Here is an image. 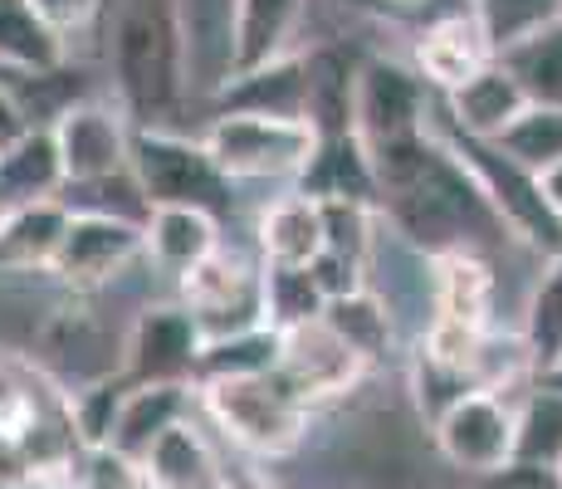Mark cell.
Masks as SVG:
<instances>
[{
  "instance_id": "d6986e66",
  "label": "cell",
  "mask_w": 562,
  "mask_h": 489,
  "mask_svg": "<svg viewBox=\"0 0 562 489\" xmlns=\"http://www.w3.org/2000/svg\"><path fill=\"white\" fill-rule=\"evenodd\" d=\"M74 211L54 201H25L0 205V265L5 269H54V255L64 245Z\"/></svg>"
},
{
  "instance_id": "7c38bea8",
  "label": "cell",
  "mask_w": 562,
  "mask_h": 489,
  "mask_svg": "<svg viewBox=\"0 0 562 489\" xmlns=\"http://www.w3.org/2000/svg\"><path fill=\"white\" fill-rule=\"evenodd\" d=\"M524 108H528V98L499 59L484 64V69L474 74V79H464L456 93H446L450 133L474 137V143H499Z\"/></svg>"
},
{
  "instance_id": "9a60e30c",
  "label": "cell",
  "mask_w": 562,
  "mask_h": 489,
  "mask_svg": "<svg viewBox=\"0 0 562 489\" xmlns=\"http://www.w3.org/2000/svg\"><path fill=\"white\" fill-rule=\"evenodd\" d=\"M255 235H259V255H265L269 269H313L323 259V249H328L318 196H308V191L279 196L274 205H265Z\"/></svg>"
},
{
  "instance_id": "f1b7e54d",
  "label": "cell",
  "mask_w": 562,
  "mask_h": 489,
  "mask_svg": "<svg viewBox=\"0 0 562 489\" xmlns=\"http://www.w3.org/2000/svg\"><path fill=\"white\" fill-rule=\"evenodd\" d=\"M499 64L518 79V89H524L528 103L562 108V20L548 25L543 35L524 40L518 49H509Z\"/></svg>"
},
{
  "instance_id": "277c9868",
  "label": "cell",
  "mask_w": 562,
  "mask_h": 489,
  "mask_svg": "<svg viewBox=\"0 0 562 489\" xmlns=\"http://www.w3.org/2000/svg\"><path fill=\"white\" fill-rule=\"evenodd\" d=\"M446 147L470 167V177L480 181L484 196H490L494 215L504 221V231H509L514 241L533 245L543 259L562 255V221H558L553 205H548L543 177H538V171L518 167V162L504 157L494 143H474V137H460V133H450Z\"/></svg>"
},
{
  "instance_id": "2e32d148",
  "label": "cell",
  "mask_w": 562,
  "mask_h": 489,
  "mask_svg": "<svg viewBox=\"0 0 562 489\" xmlns=\"http://www.w3.org/2000/svg\"><path fill=\"white\" fill-rule=\"evenodd\" d=\"M221 249V221L201 205H157L147 215V259L171 279H187Z\"/></svg>"
},
{
  "instance_id": "d590c367",
  "label": "cell",
  "mask_w": 562,
  "mask_h": 489,
  "mask_svg": "<svg viewBox=\"0 0 562 489\" xmlns=\"http://www.w3.org/2000/svg\"><path fill=\"white\" fill-rule=\"evenodd\" d=\"M225 489H274L265 475H231L225 470Z\"/></svg>"
},
{
  "instance_id": "7402d4cb",
  "label": "cell",
  "mask_w": 562,
  "mask_h": 489,
  "mask_svg": "<svg viewBox=\"0 0 562 489\" xmlns=\"http://www.w3.org/2000/svg\"><path fill=\"white\" fill-rule=\"evenodd\" d=\"M69 45L35 15L30 0H0V69L20 74V79H45L64 69Z\"/></svg>"
},
{
  "instance_id": "9c48e42d",
  "label": "cell",
  "mask_w": 562,
  "mask_h": 489,
  "mask_svg": "<svg viewBox=\"0 0 562 489\" xmlns=\"http://www.w3.org/2000/svg\"><path fill=\"white\" fill-rule=\"evenodd\" d=\"M201 353H205V333L196 323V313L187 303H153L137 313L133 333L123 347V367L133 377V387L147 382H201Z\"/></svg>"
},
{
  "instance_id": "52a82bcc",
  "label": "cell",
  "mask_w": 562,
  "mask_h": 489,
  "mask_svg": "<svg viewBox=\"0 0 562 489\" xmlns=\"http://www.w3.org/2000/svg\"><path fill=\"white\" fill-rule=\"evenodd\" d=\"M426 113H430V98H426V79H420L416 69H402V64H392V59H372L358 69V118H352V137L362 143L367 157L430 137Z\"/></svg>"
},
{
  "instance_id": "4fadbf2b",
  "label": "cell",
  "mask_w": 562,
  "mask_h": 489,
  "mask_svg": "<svg viewBox=\"0 0 562 489\" xmlns=\"http://www.w3.org/2000/svg\"><path fill=\"white\" fill-rule=\"evenodd\" d=\"M484 64H494V54L474 15H440L416 35V74L436 93H456Z\"/></svg>"
},
{
  "instance_id": "484cf974",
  "label": "cell",
  "mask_w": 562,
  "mask_h": 489,
  "mask_svg": "<svg viewBox=\"0 0 562 489\" xmlns=\"http://www.w3.org/2000/svg\"><path fill=\"white\" fill-rule=\"evenodd\" d=\"M524 343L538 377H548L562 363V255L543 259V275H538L533 293H528Z\"/></svg>"
},
{
  "instance_id": "836d02e7",
  "label": "cell",
  "mask_w": 562,
  "mask_h": 489,
  "mask_svg": "<svg viewBox=\"0 0 562 489\" xmlns=\"http://www.w3.org/2000/svg\"><path fill=\"white\" fill-rule=\"evenodd\" d=\"M15 489H74V480L64 470H25L15 475Z\"/></svg>"
},
{
  "instance_id": "ac0fdd59",
  "label": "cell",
  "mask_w": 562,
  "mask_h": 489,
  "mask_svg": "<svg viewBox=\"0 0 562 489\" xmlns=\"http://www.w3.org/2000/svg\"><path fill=\"white\" fill-rule=\"evenodd\" d=\"M308 0H235V74L265 69L274 59H289V45H294L299 25H304ZM225 79V84H231Z\"/></svg>"
},
{
  "instance_id": "83f0119b",
  "label": "cell",
  "mask_w": 562,
  "mask_h": 489,
  "mask_svg": "<svg viewBox=\"0 0 562 489\" xmlns=\"http://www.w3.org/2000/svg\"><path fill=\"white\" fill-rule=\"evenodd\" d=\"M470 15L480 20L484 40H490V54L504 59L509 49H518L524 40L543 35L548 25L562 20V0H474Z\"/></svg>"
},
{
  "instance_id": "cb8c5ba5",
  "label": "cell",
  "mask_w": 562,
  "mask_h": 489,
  "mask_svg": "<svg viewBox=\"0 0 562 489\" xmlns=\"http://www.w3.org/2000/svg\"><path fill=\"white\" fill-rule=\"evenodd\" d=\"M64 162L54 127H30L15 147L0 157V201L25 205V201H54V191H64Z\"/></svg>"
},
{
  "instance_id": "f546056e",
  "label": "cell",
  "mask_w": 562,
  "mask_h": 489,
  "mask_svg": "<svg viewBox=\"0 0 562 489\" xmlns=\"http://www.w3.org/2000/svg\"><path fill=\"white\" fill-rule=\"evenodd\" d=\"M328 293L318 289L313 269H269L265 265V319L274 333L304 329V323L323 319Z\"/></svg>"
},
{
  "instance_id": "6da1fadb",
  "label": "cell",
  "mask_w": 562,
  "mask_h": 489,
  "mask_svg": "<svg viewBox=\"0 0 562 489\" xmlns=\"http://www.w3.org/2000/svg\"><path fill=\"white\" fill-rule=\"evenodd\" d=\"M187 74L181 0H123L113 20V79L127 113L157 127L187 93Z\"/></svg>"
},
{
  "instance_id": "ba28073f",
  "label": "cell",
  "mask_w": 562,
  "mask_h": 489,
  "mask_svg": "<svg viewBox=\"0 0 562 489\" xmlns=\"http://www.w3.org/2000/svg\"><path fill=\"white\" fill-rule=\"evenodd\" d=\"M133 127H127L123 103L83 98L54 118V143H59L64 181L69 187H99V181L127 177L133 171ZM64 187V191H69Z\"/></svg>"
},
{
  "instance_id": "44dd1931",
  "label": "cell",
  "mask_w": 562,
  "mask_h": 489,
  "mask_svg": "<svg viewBox=\"0 0 562 489\" xmlns=\"http://www.w3.org/2000/svg\"><path fill=\"white\" fill-rule=\"evenodd\" d=\"M308 59V127L328 143L352 137V118H358V69L348 64V54L338 49H313Z\"/></svg>"
},
{
  "instance_id": "e575fe53",
  "label": "cell",
  "mask_w": 562,
  "mask_h": 489,
  "mask_svg": "<svg viewBox=\"0 0 562 489\" xmlns=\"http://www.w3.org/2000/svg\"><path fill=\"white\" fill-rule=\"evenodd\" d=\"M543 196H548V205H553L558 221H562V162H558V167H548V171H543Z\"/></svg>"
},
{
  "instance_id": "4316f807",
  "label": "cell",
  "mask_w": 562,
  "mask_h": 489,
  "mask_svg": "<svg viewBox=\"0 0 562 489\" xmlns=\"http://www.w3.org/2000/svg\"><path fill=\"white\" fill-rule=\"evenodd\" d=\"M323 323H328V329L338 333L358 357H367V363H376L382 353H392V309H386V299L372 293V289L328 299Z\"/></svg>"
},
{
  "instance_id": "7a4b0ae2",
  "label": "cell",
  "mask_w": 562,
  "mask_h": 489,
  "mask_svg": "<svg viewBox=\"0 0 562 489\" xmlns=\"http://www.w3.org/2000/svg\"><path fill=\"white\" fill-rule=\"evenodd\" d=\"M201 411L255 460H284L308 441V407L274 373L201 382Z\"/></svg>"
},
{
  "instance_id": "e0dca14e",
  "label": "cell",
  "mask_w": 562,
  "mask_h": 489,
  "mask_svg": "<svg viewBox=\"0 0 562 489\" xmlns=\"http://www.w3.org/2000/svg\"><path fill=\"white\" fill-rule=\"evenodd\" d=\"M221 113H259V118H299L308 123V59L289 54L265 69L235 74L221 89Z\"/></svg>"
},
{
  "instance_id": "8d00e7d4",
  "label": "cell",
  "mask_w": 562,
  "mask_h": 489,
  "mask_svg": "<svg viewBox=\"0 0 562 489\" xmlns=\"http://www.w3.org/2000/svg\"><path fill=\"white\" fill-rule=\"evenodd\" d=\"M0 489H15V480H5V475H0Z\"/></svg>"
},
{
  "instance_id": "1f68e13d",
  "label": "cell",
  "mask_w": 562,
  "mask_h": 489,
  "mask_svg": "<svg viewBox=\"0 0 562 489\" xmlns=\"http://www.w3.org/2000/svg\"><path fill=\"white\" fill-rule=\"evenodd\" d=\"M30 5H35V15L45 20V25L64 40V45H69L79 30H89L93 20H99L103 0H30Z\"/></svg>"
},
{
  "instance_id": "5b68a950",
  "label": "cell",
  "mask_w": 562,
  "mask_h": 489,
  "mask_svg": "<svg viewBox=\"0 0 562 489\" xmlns=\"http://www.w3.org/2000/svg\"><path fill=\"white\" fill-rule=\"evenodd\" d=\"M133 177L153 211L157 205H201L215 215L231 196V181L221 177L205 143L177 137L167 127H143L133 137Z\"/></svg>"
},
{
  "instance_id": "ffe728a7",
  "label": "cell",
  "mask_w": 562,
  "mask_h": 489,
  "mask_svg": "<svg viewBox=\"0 0 562 489\" xmlns=\"http://www.w3.org/2000/svg\"><path fill=\"white\" fill-rule=\"evenodd\" d=\"M143 480L147 489H225V470L215 445L205 441V431L187 416L147 451Z\"/></svg>"
},
{
  "instance_id": "3957f363",
  "label": "cell",
  "mask_w": 562,
  "mask_h": 489,
  "mask_svg": "<svg viewBox=\"0 0 562 489\" xmlns=\"http://www.w3.org/2000/svg\"><path fill=\"white\" fill-rule=\"evenodd\" d=\"M201 143L225 181H304L323 152L308 123L259 113H221Z\"/></svg>"
},
{
  "instance_id": "5bb4252c",
  "label": "cell",
  "mask_w": 562,
  "mask_h": 489,
  "mask_svg": "<svg viewBox=\"0 0 562 489\" xmlns=\"http://www.w3.org/2000/svg\"><path fill=\"white\" fill-rule=\"evenodd\" d=\"M191 401L196 391L181 387V382H147V387H127L123 391V407H117V421H113V441L108 451L123 455V460L143 465L147 451L167 436L171 426L191 416Z\"/></svg>"
},
{
  "instance_id": "8992f818",
  "label": "cell",
  "mask_w": 562,
  "mask_h": 489,
  "mask_svg": "<svg viewBox=\"0 0 562 489\" xmlns=\"http://www.w3.org/2000/svg\"><path fill=\"white\" fill-rule=\"evenodd\" d=\"M440 460L460 475L474 480H494L514 465V445H518V401L504 391H470L464 401L446 411L430 426Z\"/></svg>"
},
{
  "instance_id": "d4e9b609",
  "label": "cell",
  "mask_w": 562,
  "mask_h": 489,
  "mask_svg": "<svg viewBox=\"0 0 562 489\" xmlns=\"http://www.w3.org/2000/svg\"><path fill=\"white\" fill-rule=\"evenodd\" d=\"M514 465H533V470L562 475V387L543 382V377L518 397Z\"/></svg>"
},
{
  "instance_id": "4dcf8cb0",
  "label": "cell",
  "mask_w": 562,
  "mask_h": 489,
  "mask_svg": "<svg viewBox=\"0 0 562 489\" xmlns=\"http://www.w3.org/2000/svg\"><path fill=\"white\" fill-rule=\"evenodd\" d=\"M494 147H499L504 157H514L518 167H528V171H538V177H543L548 167H558V162H562V108L528 103L524 113L514 118V127Z\"/></svg>"
},
{
  "instance_id": "d6a6232c",
  "label": "cell",
  "mask_w": 562,
  "mask_h": 489,
  "mask_svg": "<svg viewBox=\"0 0 562 489\" xmlns=\"http://www.w3.org/2000/svg\"><path fill=\"white\" fill-rule=\"evenodd\" d=\"M30 133V113L20 108V98L10 89H0V157Z\"/></svg>"
},
{
  "instance_id": "30bf717a",
  "label": "cell",
  "mask_w": 562,
  "mask_h": 489,
  "mask_svg": "<svg viewBox=\"0 0 562 489\" xmlns=\"http://www.w3.org/2000/svg\"><path fill=\"white\" fill-rule=\"evenodd\" d=\"M362 373H367V357L352 353V347L342 343L323 319L304 323V329L279 333V367H274V377L294 391L308 411L318 407V401L348 397V391L362 382Z\"/></svg>"
},
{
  "instance_id": "603a6c76",
  "label": "cell",
  "mask_w": 562,
  "mask_h": 489,
  "mask_svg": "<svg viewBox=\"0 0 562 489\" xmlns=\"http://www.w3.org/2000/svg\"><path fill=\"white\" fill-rule=\"evenodd\" d=\"M430 279H436V319L490 329L494 269L480 259V249H450V255L430 259Z\"/></svg>"
},
{
  "instance_id": "8fae6325",
  "label": "cell",
  "mask_w": 562,
  "mask_h": 489,
  "mask_svg": "<svg viewBox=\"0 0 562 489\" xmlns=\"http://www.w3.org/2000/svg\"><path fill=\"white\" fill-rule=\"evenodd\" d=\"M137 255H147V225L117 221V215L74 211L49 275H59L64 285H74V289H93V285L117 279Z\"/></svg>"
}]
</instances>
